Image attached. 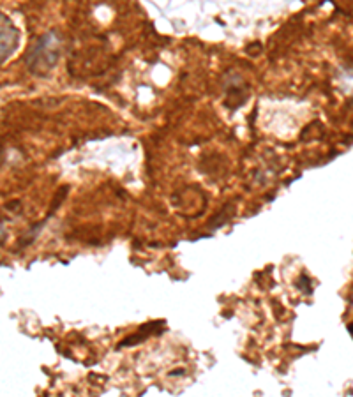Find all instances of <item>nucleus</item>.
I'll list each match as a JSON object with an SVG mask.
<instances>
[{"label":"nucleus","mask_w":353,"mask_h":397,"mask_svg":"<svg viewBox=\"0 0 353 397\" xmlns=\"http://www.w3.org/2000/svg\"><path fill=\"white\" fill-rule=\"evenodd\" d=\"M58 53H60V41L57 34L55 32L46 34L26 53V66L34 74H46L57 64Z\"/></svg>","instance_id":"1"},{"label":"nucleus","mask_w":353,"mask_h":397,"mask_svg":"<svg viewBox=\"0 0 353 397\" xmlns=\"http://www.w3.org/2000/svg\"><path fill=\"white\" fill-rule=\"evenodd\" d=\"M20 32L7 16L0 14V62H4L16 50Z\"/></svg>","instance_id":"2"},{"label":"nucleus","mask_w":353,"mask_h":397,"mask_svg":"<svg viewBox=\"0 0 353 397\" xmlns=\"http://www.w3.org/2000/svg\"><path fill=\"white\" fill-rule=\"evenodd\" d=\"M5 237V229H4V226H2V223H0V240Z\"/></svg>","instance_id":"3"},{"label":"nucleus","mask_w":353,"mask_h":397,"mask_svg":"<svg viewBox=\"0 0 353 397\" xmlns=\"http://www.w3.org/2000/svg\"><path fill=\"white\" fill-rule=\"evenodd\" d=\"M348 330H350V332H352V334H353V323H352V325H348Z\"/></svg>","instance_id":"4"}]
</instances>
